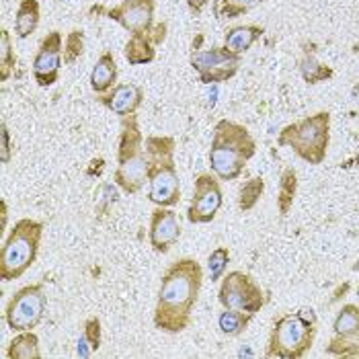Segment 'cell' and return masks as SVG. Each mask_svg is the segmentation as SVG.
<instances>
[{
	"mask_svg": "<svg viewBox=\"0 0 359 359\" xmlns=\"http://www.w3.org/2000/svg\"><path fill=\"white\" fill-rule=\"evenodd\" d=\"M203 285V269L194 257L177 259L161 279L152 323L166 334H179L191 325L194 308Z\"/></svg>",
	"mask_w": 359,
	"mask_h": 359,
	"instance_id": "cell-1",
	"label": "cell"
},
{
	"mask_svg": "<svg viewBox=\"0 0 359 359\" xmlns=\"http://www.w3.org/2000/svg\"><path fill=\"white\" fill-rule=\"evenodd\" d=\"M255 154H257V142L245 126L230 119H220L216 123L208 158L212 172L220 181L238 179Z\"/></svg>",
	"mask_w": 359,
	"mask_h": 359,
	"instance_id": "cell-2",
	"label": "cell"
},
{
	"mask_svg": "<svg viewBox=\"0 0 359 359\" xmlns=\"http://www.w3.org/2000/svg\"><path fill=\"white\" fill-rule=\"evenodd\" d=\"M318 332V318L312 308H302L294 314L277 318L269 332L265 358L302 359L312 349Z\"/></svg>",
	"mask_w": 359,
	"mask_h": 359,
	"instance_id": "cell-3",
	"label": "cell"
},
{
	"mask_svg": "<svg viewBox=\"0 0 359 359\" xmlns=\"http://www.w3.org/2000/svg\"><path fill=\"white\" fill-rule=\"evenodd\" d=\"M277 144L292 148L308 165H323L331 144V113L318 111L296 123L285 126L279 132Z\"/></svg>",
	"mask_w": 359,
	"mask_h": 359,
	"instance_id": "cell-4",
	"label": "cell"
},
{
	"mask_svg": "<svg viewBox=\"0 0 359 359\" xmlns=\"http://www.w3.org/2000/svg\"><path fill=\"white\" fill-rule=\"evenodd\" d=\"M43 236V224L31 218L17 222L0 249V279L13 281L27 273L35 263Z\"/></svg>",
	"mask_w": 359,
	"mask_h": 359,
	"instance_id": "cell-5",
	"label": "cell"
},
{
	"mask_svg": "<svg viewBox=\"0 0 359 359\" xmlns=\"http://www.w3.org/2000/svg\"><path fill=\"white\" fill-rule=\"evenodd\" d=\"M218 300L222 308L249 312L252 316L261 312V308L267 304L265 290L259 285L255 277L245 271H230L222 277Z\"/></svg>",
	"mask_w": 359,
	"mask_h": 359,
	"instance_id": "cell-6",
	"label": "cell"
},
{
	"mask_svg": "<svg viewBox=\"0 0 359 359\" xmlns=\"http://www.w3.org/2000/svg\"><path fill=\"white\" fill-rule=\"evenodd\" d=\"M48 308V296L43 292L41 283L25 285L19 292L13 294L4 310V320L8 329L15 332L33 331L46 314Z\"/></svg>",
	"mask_w": 359,
	"mask_h": 359,
	"instance_id": "cell-7",
	"label": "cell"
},
{
	"mask_svg": "<svg viewBox=\"0 0 359 359\" xmlns=\"http://www.w3.org/2000/svg\"><path fill=\"white\" fill-rule=\"evenodd\" d=\"M191 66L199 76V83L222 84L236 76L241 68V55L234 54L226 46H214L210 50L194 48Z\"/></svg>",
	"mask_w": 359,
	"mask_h": 359,
	"instance_id": "cell-8",
	"label": "cell"
},
{
	"mask_svg": "<svg viewBox=\"0 0 359 359\" xmlns=\"http://www.w3.org/2000/svg\"><path fill=\"white\" fill-rule=\"evenodd\" d=\"M224 195L220 179L212 172H199L195 177V187L191 203L187 208V220L191 224H210L218 216Z\"/></svg>",
	"mask_w": 359,
	"mask_h": 359,
	"instance_id": "cell-9",
	"label": "cell"
},
{
	"mask_svg": "<svg viewBox=\"0 0 359 359\" xmlns=\"http://www.w3.org/2000/svg\"><path fill=\"white\" fill-rule=\"evenodd\" d=\"M327 353L337 358H359V306L345 304L339 310Z\"/></svg>",
	"mask_w": 359,
	"mask_h": 359,
	"instance_id": "cell-10",
	"label": "cell"
},
{
	"mask_svg": "<svg viewBox=\"0 0 359 359\" xmlns=\"http://www.w3.org/2000/svg\"><path fill=\"white\" fill-rule=\"evenodd\" d=\"M150 191L148 199L161 208H175L181 199V185H179V175L175 161L156 163L150 165Z\"/></svg>",
	"mask_w": 359,
	"mask_h": 359,
	"instance_id": "cell-11",
	"label": "cell"
},
{
	"mask_svg": "<svg viewBox=\"0 0 359 359\" xmlns=\"http://www.w3.org/2000/svg\"><path fill=\"white\" fill-rule=\"evenodd\" d=\"M62 33L60 31H50L41 46L39 52L33 60V79L41 88H48L57 83L60 76V66H62Z\"/></svg>",
	"mask_w": 359,
	"mask_h": 359,
	"instance_id": "cell-12",
	"label": "cell"
},
{
	"mask_svg": "<svg viewBox=\"0 0 359 359\" xmlns=\"http://www.w3.org/2000/svg\"><path fill=\"white\" fill-rule=\"evenodd\" d=\"M154 0H123L107 11V17L134 33H148L154 27Z\"/></svg>",
	"mask_w": 359,
	"mask_h": 359,
	"instance_id": "cell-13",
	"label": "cell"
},
{
	"mask_svg": "<svg viewBox=\"0 0 359 359\" xmlns=\"http://www.w3.org/2000/svg\"><path fill=\"white\" fill-rule=\"evenodd\" d=\"M181 236V224L172 208H156L150 218L148 241L158 255H166Z\"/></svg>",
	"mask_w": 359,
	"mask_h": 359,
	"instance_id": "cell-14",
	"label": "cell"
},
{
	"mask_svg": "<svg viewBox=\"0 0 359 359\" xmlns=\"http://www.w3.org/2000/svg\"><path fill=\"white\" fill-rule=\"evenodd\" d=\"M148 175H150L148 156H146V152H140L123 163H117V168L113 172V181L123 194L136 195L146 185Z\"/></svg>",
	"mask_w": 359,
	"mask_h": 359,
	"instance_id": "cell-15",
	"label": "cell"
},
{
	"mask_svg": "<svg viewBox=\"0 0 359 359\" xmlns=\"http://www.w3.org/2000/svg\"><path fill=\"white\" fill-rule=\"evenodd\" d=\"M142 99H144L142 88L134 83L117 84L107 95H99V103H103L107 109L113 111L119 117L136 113L142 105Z\"/></svg>",
	"mask_w": 359,
	"mask_h": 359,
	"instance_id": "cell-16",
	"label": "cell"
},
{
	"mask_svg": "<svg viewBox=\"0 0 359 359\" xmlns=\"http://www.w3.org/2000/svg\"><path fill=\"white\" fill-rule=\"evenodd\" d=\"M144 152V136L140 132L138 115H126L121 117V132L117 142V163H123L132 156Z\"/></svg>",
	"mask_w": 359,
	"mask_h": 359,
	"instance_id": "cell-17",
	"label": "cell"
},
{
	"mask_svg": "<svg viewBox=\"0 0 359 359\" xmlns=\"http://www.w3.org/2000/svg\"><path fill=\"white\" fill-rule=\"evenodd\" d=\"M117 64L111 52H105L97 60L93 72H90V88L97 95H107L111 88L117 86Z\"/></svg>",
	"mask_w": 359,
	"mask_h": 359,
	"instance_id": "cell-18",
	"label": "cell"
},
{
	"mask_svg": "<svg viewBox=\"0 0 359 359\" xmlns=\"http://www.w3.org/2000/svg\"><path fill=\"white\" fill-rule=\"evenodd\" d=\"M154 48H156V43L152 41L150 31L148 33H134L130 37V41L126 43L123 55L132 66H144V64L154 62V57H156Z\"/></svg>",
	"mask_w": 359,
	"mask_h": 359,
	"instance_id": "cell-19",
	"label": "cell"
},
{
	"mask_svg": "<svg viewBox=\"0 0 359 359\" xmlns=\"http://www.w3.org/2000/svg\"><path fill=\"white\" fill-rule=\"evenodd\" d=\"M263 35V27L257 25H238L226 31L224 35V46L228 50H232L234 54L243 55L245 52H249L250 46Z\"/></svg>",
	"mask_w": 359,
	"mask_h": 359,
	"instance_id": "cell-20",
	"label": "cell"
},
{
	"mask_svg": "<svg viewBox=\"0 0 359 359\" xmlns=\"http://www.w3.org/2000/svg\"><path fill=\"white\" fill-rule=\"evenodd\" d=\"M8 359H41L39 351V337L33 331L19 332L6 347Z\"/></svg>",
	"mask_w": 359,
	"mask_h": 359,
	"instance_id": "cell-21",
	"label": "cell"
},
{
	"mask_svg": "<svg viewBox=\"0 0 359 359\" xmlns=\"http://www.w3.org/2000/svg\"><path fill=\"white\" fill-rule=\"evenodd\" d=\"M39 25V2L37 0H21L15 17V33L21 39H27L29 35Z\"/></svg>",
	"mask_w": 359,
	"mask_h": 359,
	"instance_id": "cell-22",
	"label": "cell"
},
{
	"mask_svg": "<svg viewBox=\"0 0 359 359\" xmlns=\"http://www.w3.org/2000/svg\"><path fill=\"white\" fill-rule=\"evenodd\" d=\"M298 194V172L296 168L287 166L283 168L281 177H279V195H277V210L281 216H287L292 205H294V199Z\"/></svg>",
	"mask_w": 359,
	"mask_h": 359,
	"instance_id": "cell-23",
	"label": "cell"
},
{
	"mask_svg": "<svg viewBox=\"0 0 359 359\" xmlns=\"http://www.w3.org/2000/svg\"><path fill=\"white\" fill-rule=\"evenodd\" d=\"M250 320H252V314H249V312L224 308V312H220V316H218V327L228 337H238L247 331Z\"/></svg>",
	"mask_w": 359,
	"mask_h": 359,
	"instance_id": "cell-24",
	"label": "cell"
},
{
	"mask_svg": "<svg viewBox=\"0 0 359 359\" xmlns=\"http://www.w3.org/2000/svg\"><path fill=\"white\" fill-rule=\"evenodd\" d=\"M265 194V181L263 177H252L249 181H245L238 189V208L241 212H250L259 199Z\"/></svg>",
	"mask_w": 359,
	"mask_h": 359,
	"instance_id": "cell-25",
	"label": "cell"
},
{
	"mask_svg": "<svg viewBox=\"0 0 359 359\" xmlns=\"http://www.w3.org/2000/svg\"><path fill=\"white\" fill-rule=\"evenodd\" d=\"M300 72H302V79H304L308 84H318L323 81H329L332 79V70L329 66L316 62L314 55L306 54L300 62Z\"/></svg>",
	"mask_w": 359,
	"mask_h": 359,
	"instance_id": "cell-26",
	"label": "cell"
},
{
	"mask_svg": "<svg viewBox=\"0 0 359 359\" xmlns=\"http://www.w3.org/2000/svg\"><path fill=\"white\" fill-rule=\"evenodd\" d=\"M259 4H263V0H220L216 13L226 19H238L241 15L257 8Z\"/></svg>",
	"mask_w": 359,
	"mask_h": 359,
	"instance_id": "cell-27",
	"label": "cell"
},
{
	"mask_svg": "<svg viewBox=\"0 0 359 359\" xmlns=\"http://www.w3.org/2000/svg\"><path fill=\"white\" fill-rule=\"evenodd\" d=\"M15 64H17V57H15L13 46H11V33L6 29H2V35H0V81L2 83L8 81Z\"/></svg>",
	"mask_w": 359,
	"mask_h": 359,
	"instance_id": "cell-28",
	"label": "cell"
},
{
	"mask_svg": "<svg viewBox=\"0 0 359 359\" xmlns=\"http://www.w3.org/2000/svg\"><path fill=\"white\" fill-rule=\"evenodd\" d=\"M84 54V33L74 29L68 33L66 41H64V52H62V60L66 66H72L76 60H81V55Z\"/></svg>",
	"mask_w": 359,
	"mask_h": 359,
	"instance_id": "cell-29",
	"label": "cell"
},
{
	"mask_svg": "<svg viewBox=\"0 0 359 359\" xmlns=\"http://www.w3.org/2000/svg\"><path fill=\"white\" fill-rule=\"evenodd\" d=\"M228 263H230V250H228V247H218V249L212 250V255L208 257V269H210V279L214 283L222 281V277L226 276Z\"/></svg>",
	"mask_w": 359,
	"mask_h": 359,
	"instance_id": "cell-30",
	"label": "cell"
},
{
	"mask_svg": "<svg viewBox=\"0 0 359 359\" xmlns=\"http://www.w3.org/2000/svg\"><path fill=\"white\" fill-rule=\"evenodd\" d=\"M83 334L86 337V341H88L93 353L99 351V347H101V320H99L97 316H90V318L84 320Z\"/></svg>",
	"mask_w": 359,
	"mask_h": 359,
	"instance_id": "cell-31",
	"label": "cell"
},
{
	"mask_svg": "<svg viewBox=\"0 0 359 359\" xmlns=\"http://www.w3.org/2000/svg\"><path fill=\"white\" fill-rule=\"evenodd\" d=\"M0 130H2V132H0V140H2L0 161H2V165H8V163H11V134H8L6 123H2V128H0Z\"/></svg>",
	"mask_w": 359,
	"mask_h": 359,
	"instance_id": "cell-32",
	"label": "cell"
},
{
	"mask_svg": "<svg viewBox=\"0 0 359 359\" xmlns=\"http://www.w3.org/2000/svg\"><path fill=\"white\" fill-rule=\"evenodd\" d=\"M208 4V0H187V6L194 15H199L203 11V6Z\"/></svg>",
	"mask_w": 359,
	"mask_h": 359,
	"instance_id": "cell-33",
	"label": "cell"
},
{
	"mask_svg": "<svg viewBox=\"0 0 359 359\" xmlns=\"http://www.w3.org/2000/svg\"><path fill=\"white\" fill-rule=\"evenodd\" d=\"M0 214H2V230L6 228V220H8V210H6V201H0Z\"/></svg>",
	"mask_w": 359,
	"mask_h": 359,
	"instance_id": "cell-34",
	"label": "cell"
},
{
	"mask_svg": "<svg viewBox=\"0 0 359 359\" xmlns=\"http://www.w3.org/2000/svg\"><path fill=\"white\" fill-rule=\"evenodd\" d=\"M351 269H353V271H355V273H358V271H359V259H358V263H355V265H353V267H351Z\"/></svg>",
	"mask_w": 359,
	"mask_h": 359,
	"instance_id": "cell-35",
	"label": "cell"
},
{
	"mask_svg": "<svg viewBox=\"0 0 359 359\" xmlns=\"http://www.w3.org/2000/svg\"><path fill=\"white\" fill-rule=\"evenodd\" d=\"M358 296H359V287H358Z\"/></svg>",
	"mask_w": 359,
	"mask_h": 359,
	"instance_id": "cell-36",
	"label": "cell"
}]
</instances>
